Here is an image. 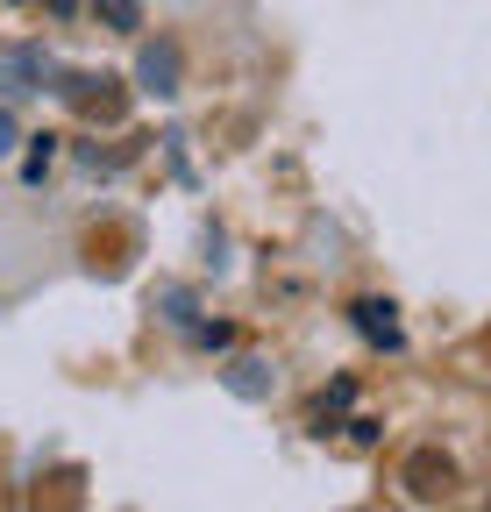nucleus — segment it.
Returning a JSON list of instances; mask_svg holds the SVG:
<instances>
[{"instance_id":"nucleus-1","label":"nucleus","mask_w":491,"mask_h":512,"mask_svg":"<svg viewBox=\"0 0 491 512\" xmlns=\"http://www.w3.org/2000/svg\"><path fill=\"white\" fill-rule=\"evenodd\" d=\"M356 335L378 342V349H399V320H392V299H356Z\"/></svg>"},{"instance_id":"nucleus-2","label":"nucleus","mask_w":491,"mask_h":512,"mask_svg":"<svg viewBox=\"0 0 491 512\" xmlns=\"http://www.w3.org/2000/svg\"><path fill=\"white\" fill-rule=\"evenodd\" d=\"M171 72H178V57H171V50H150V57H143V79H150L157 93H171Z\"/></svg>"},{"instance_id":"nucleus-3","label":"nucleus","mask_w":491,"mask_h":512,"mask_svg":"<svg viewBox=\"0 0 491 512\" xmlns=\"http://www.w3.org/2000/svg\"><path fill=\"white\" fill-rule=\"evenodd\" d=\"M8 150H15V121H8V114H0V157H8Z\"/></svg>"}]
</instances>
